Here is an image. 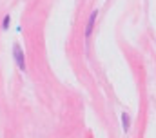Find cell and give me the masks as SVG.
<instances>
[{
	"mask_svg": "<svg viewBox=\"0 0 156 138\" xmlns=\"http://www.w3.org/2000/svg\"><path fill=\"white\" fill-rule=\"evenodd\" d=\"M13 55H15V60L18 64L20 69H26V62H24V53H22V47L18 44H13Z\"/></svg>",
	"mask_w": 156,
	"mask_h": 138,
	"instance_id": "obj_1",
	"label": "cell"
},
{
	"mask_svg": "<svg viewBox=\"0 0 156 138\" xmlns=\"http://www.w3.org/2000/svg\"><path fill=\"white\" fill-rule=\"evenodd\" d=\"M94 20H96V11H93V13H91V18H89V22H87V27H85V36H89V34L93 33Z\"/></svg>",
	"mask_w": 156,
	"mask_h": 138,
	"instance_id": "obj_2",
	"label": "cell"
},
{
	"mask_svg": "<svg viewBox=\"0 0 156 138\" xmlns=\"http://www.w3.org/2000/svg\"><path fill=\"white\" fill-rule=\"evenodd\" d=\"M122 120H123V129L127 131V129H129V114L123 113V114H122Z\"/></svg>",
	"mask_w": 156,
	"mask_h": 138,
	"instance_id": "obj_3",
	"label": "cell"
},
{
	"mask_svg": "<svg viewBox=\"0 0 156 138\" xmlns=\"http://www.w3.org/2000/svg\"><path fill=\"white\" fill-rule=\"evenodd\" d=\"M2 27H4V29H7V27H9V16H5V18H4V26H2Z\"/></svg>",
	"mask_w": 156,
	"mask_h": 138,
	"instance_id": "obj_4",
	"label": "cell"
}]
</instances>
